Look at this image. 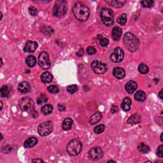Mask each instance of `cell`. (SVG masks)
<instances>
[{
	"mask_svg": "<svg viewBox=\"0 0 163 163\" xmlns=\"http://www.w3.org/2000/svg\"><path fill=\"white\" fill-rule=\"evenodd\" d=\"M123 41L126 48L130 52H135L138 49L140 41L138 38L131 32H126L124 34Z\"/></svg>",
	"mask_w": 163,
	"mask_h": 163,
	"instance_id": "cell-2",
	"label": "cell"
},
{
	"mask_svg": "<svg viewBox=\"0 0 163 163\" xmlns=\"http://www.w3.org/2000/svg\"><path fill=\"white\" fill-rule=\"evenodd\" d=\"M117 21L121 26L125 25V24L127 22L126 14H121L120 16H118V17L117 18Z\"/></svg>",
	"mask_w": 163,
	"mask_h": 163,
	"instance_id": "cell-29",
	"label": "cell"
},
{
	"mask_svg": "<svg viewBox=\"0 0 163 163\" xmlns=\"http://www.w3.org/2000/svg\"><path fill=\"white\" fill-rule=\"evenodd\" d=\"M141 5H142V7H143L145 8H151L153 7L154 2L152 0H145V1H141Z\"/></svg>",
	"mask_w": 163,
	"mask_h": 163,
	"instance_id": "cell-31",
	"label": "cell"
},
{
	"mask_svg": "<svg viewBox=\"0 0 163 163\" xmlns=\"http://www.w3.org/2000/svg\"><path fill=\"white\" fill-rule=\"evenodd\" d=\"M98 38L99 40L100 45L102 47H106L108 45L109 40L105 37H103L101 35H98Z\"/></svg>",
	"mask_w": 163,
	"mask_h": 163,
	"instance_id": "cell-32",
	"label": "cell"
},
{
	"mask_svg": "<svg viewBox=\"0 0 163 163\" xmlns=\"http://www.w3.org/2000/svg\"><path fill=\"white\" fill-rule=\"evenodd\" d=\"M41 113L45 115H48L52 114L53 111V106L50 105H46L43 106L41 109Z\"/></svg>",
	"mask_w": 163,
	"mask_h": 163,
	"instance_id": "cell-26",
	"label": "cell"
},
{
	"mask_svg": "<svg viewBox=\"0 0 163 163\" xmlns=\"http://www.w3.org/2000/svg\"><path fill=\"white\" fill-rule=\"evenodd\" d=\"M161 141L162 142L163 141V140H162V133H161Z\"/></svg>",
	"mask_w": 163,
	"mask_h": 163,
	"instance_id": "cell-46",
	"label": "cell"
},
{
	"mask_svg": "<svg viewBox=\"0 0 163 163\" xmlns=\"http://www.w3.org/2000/svg\"><path fill=\"white\" fill-rule=\"evenodd\" d=\"M103 156V151L100 147H94L91 149L88 152V157L93 161H97Z\"/></svg>",
	"mask_w": 163,
	"mask_h": 163,
	"instance_id": "cell-10",
	"label": "cell"
},
{
	"mask_svg": "<svg viewBox=\"0 0 163 163\" xmlns=\"http://www.w3.org/2000/svg\"><path fill=\"white\" fill-rule=\"evenodd\" d=\"M108 4L115 8H120L125 4L126 1H120V0H112V1H106Z\"/></svg>",
	"mask_w": 163,
	"mask_h": 163,
	"instance_id": "cell-22",
	"label": "cell"
},
{
	"mask_svg": "<svg viewBox=\"0 0 163 163\" xmlns=\"http://www.w3.org/2000/svg\"><path fill=\"white\" fill-rule=\"evenodd\" d=\"M87 54L89 55H94L96 53V50L95 49V48H94L93 47L90 46L87 49Z\"/></svg>",
	"mask_w": 163,
	"mask_h": 163,
	"instance_id": "cell-38",
	"label": "cell"
},
{
	"mask_svg": "<svg viewBox=\"0 0 163 163\" xmlns=\"http://www.w3.org/2000/svg\"><path fill=\"white\" fill-rule=\"evenodd\" d=\"M38 63L43 70L49 69L50 66V61L49 54L46 52H41L38 56Z\"/></svg>",
	"mask_w": 163,
	"mask_h": 163,
	"instance_id": "cell-9",
	"label": "cell"
},
{
	"mask_svg": "<svg viewBox=\"0 0 163 163\" xmlns=\"http://www.w3.org/2000/svg\"><path fill=\"white\" fill-rule=\"evenodd\" d=\"M74 16L80 21H85L90 15V10L86 5L82 2L75 3L73 8Z\"/></svg>",
	"mask_w": 163,
	"mask_h": 163,
	"instance_id": "cell-1",
	"label": "cell"
},
{
	"mask_svg": "<svg viewBox=\"0 0 163 163\" xmlns=\"http://www.w3.org/2000/svg\"><path fill=\"white\" fill-rule=\"evenodd\" d=\"M73 125V120L70 118H66L63 120V124H62V127L64 131H68L72 129Z\"/></svg>",
	"mask_w": 163,
	"mask_h": 163,
	"instance_id": "cell-21",
	"label": "cell"
},
{
	"mask_svg": "<svg viewBox=\"0 0 163 163\" xmlns=\"http://www.w3.org/2000/svg\"><path fill=\"white\" fill-rule=\"evenodd\" d=\"M124 52L120 47H116L110 55V59L114 63H120L124 59Z\"/></svg>",
	"mask_w": 163,
	"mask_h": 163,
	"instance_id": "cell-11",
	"label": "cell"
},
{
	"mask_svg": "<svg viewBox=\"0 0 163 163\" xmlns=\"http://www.w3.org/2000/svg\"><path fill=\"white\" fill-rule=\"evenodd\" d=\"M19 107L24 112H31L33 110L34 103L33 100L29 97H23L19 101Z\"/></svg>",
	"mask_w": 163,
	"mask_h": 163,
	"instance_id": "cell-6",
	"label": "cell"
},
{
	"mask_svg": "<svg viewBox=\"0 0 163 163\" xmlns=\"http://www.w3.org/2000/svg\"><path fill=\"white\" fill-rule=\"evenodd\" d=\"M131 104H132L131 99H130L129 97H125L123 100L122 104H121V108H122L124 111L127 112L131 109Z\"/></svg>",
	"mask_w": 163,
	"mask_h": 163,
	"instance_id": "cell-20",
	"label": "cell"
},
{
	"mask_svg": "<svg viewBox=\"0 0 163 163\" xmlns=\"http://www.w3.org/2000/svg\"><path fill=\"white\" fill-rule=\"evenodd\" d=\"M159 97H160V98H161V99L163 98V96H162V89L159 92Z\"/></svg>",
	"mask_w": 163,
	"mask_h": 163,
	"instance_id": "cell-44",
	"label": "cell"
},
{
	"mask_svg": "<svg viewBox=\"0 0 163 163\" xmlns=\"http://www.w3.org/2000/svg\"><path fill=\"white\" fill-rule=\"evenodd\" d=\"M0 103H1V108H0V110H2V108H3V103H2V101H0Z\"/></svg>",
	"mask_w": 163,
	"mask_h": 163,
	"instance_id": "cell-45",
	"label": "cell"
},
{
	"mask_svg": "<svg viewBox=\"0 0 163 163\" xmlns=\"http://www.w3.org/2000/svg\"><path fill=\"white\" fill-rule=\"evenodd\" d=\"M26 63L29 67H30V68L34 67L37 64L36 57H34L33 55H29L27 58H26Z\"/></svg>",
	"mask_w": 163,
	"mask_h": 163,
	"instance_id": "cell-25",
	"label": "cell"
},
{
	"mask_svg": "<svg viewBox=\"0 0 163 163\" xmlns=\"http://www.w3.org/2000/svg\"><path fill=\"white\" fill-rule=\"evenodd\" d=\"M76 54L78 56H82L84 55V50H83V49H80L79 51L76 53Z\"/></svg>",
	"mask_w": 163,
	"mask_h": 163,
	"instance_id": "cell-42",
	"label": "cell"
},
{
	"mask_svg": "<svg viewBox=\"0 0 163 163\" xmlns=\"http://www.w3.org/2000/svg\"><path fill=\"white\" fill-rule=\"evenodd\" d=\"M137 87V83L133 80L129 81L125 85V89L129 94H133L136 90Z\"/></svg>",
	"mask_w": 163,
	"mask_h": 163,
	"instance_id": "cell-13",
	"label": "cell"
},
{
	"mask_svg": "<svg viewBox=\"0 0 163 163\" xmlns=\"http://www.w3.org/2000/svg\"><path fill=\"white\" fill-rule=\"evenodd\" d=\"M141 121L140 116L138 114H134L130 117L127 120V123L129 124H136L140 123Z\"/></svg>",
	"mask_w": 163,
	"mask_h": 163,
	"instance_id": "cell-24",
	"label": "cell"
},
{
	"mask_svg": "<svg viewBox=\"0 0 163 163\" xmlns=\"http://www.w3.org/2000/svg\"><path fill=\"white\" fill-rule=\"evenodd\" d=\"M91 68L94 73L97 74H104L108 70L107 65L99 61H94L91 63Z\"/></svg>",
	"mask_w": 163,
	"mask_h": 163,
	"instance_id": "cell-8",
	"label": "cell"
},
{
	"mask_svg": "<svg viewBox=\"0 0 163 163\" xmlns=\"http://www.w3.org/2000/svg\"><path fill=\"white\" fill-rule=\"evenodd\" d=\"M29 12L32 16H37L38 15V10L34 7H31L29 8Z\"/></svg>",
	"mask_w": 163,
	"mask_h": 163,
	"instance_id": "cell-37",
	"label": "cell"
},
{
	"mask_svg": "<svg viewBox=\"0 0 163 163\" xmlns=\"http://www.w3.org/2000/svg\"><path fill=\"white\" fill-rule=\"evenodd\" d=\"M53 124L51 121H47L40 124L38 127V133L40 136H45L50 135L53 131Z\"/></svg>",
	"mask_w": 163,
	"mask_h": 163,
	"instance_id": "cell-7",
	"label": "cell"
},
{
	"mask_svg": "<svg viewBox=\"0 0 163 163\" xmlns=\"http://www.w3.org/2000/svg\"><path fill=\"white\" fill-rule=\"evenodd\" d=\"M113 75L117 79H122L125 76V70L120 67H115L113 70Z\"/></svg>",
	"mask_w": 163,
	"mask_h": 163,
	"instance_id": "cell-15",
	"label": "cell"
},
{
	"mask_svg": "<svg viewBox=\"0 0 163 163\" xmlns=\"http://www.w3.org/2000/svg\"><path fill=\"white\" fill-rule=\"evenodd\" d=\"M105 125H103V124H99V125L94 127V131L96 133H97V134H100V133H102L105 131Z\"/></svg>",
	"mask_w": 163,
	"mask_h": 163,
	"instance_id": "cell-33",
	"label": "cell"
},
{
	"mask_svg": "<svg viewBox=\"0 0 163 163\" xmlns=\"http://www.w3.org/2000/svg\"><path fill=\"white\" fill-rule=\"evenodd\" d=\"M66 150L68 154L72 156H78L82 150V144L76 139H74L68 143Z\"/></svg>",
	"mask_w": 163,
	"mask_h": 163,
	"instance_id": "cell-4",
	"label": "cell"
},
{
	"mask_svg": "<svg viewBox=\"0 0 163 163\" xmlns=\"http://www.w3.org/2000/svg\"><path fill=\"white\" fill-rule=\"evenodd\" d=\"M38 143V139L35 137H30L28 138L24 142V146L26 149H29V148L33 147L34 145H36Z\"/></svg>",
	"mask_w": 163,
	"mask_h": 163,
	"instance_id": "cell-19",
	"label": "cell"
},
{
	"mask_svg": "<svg viewBox=\"0 0 163 163\" xmlns=\"http://www.w3.org/2000/svg\"><path fill=\"white\" fill-rule=\"evenodd\" d=\"M48 91L50 93L57 94L59 92V88L56 85H50L48 87Z\"/></svg>",
	"mask_w": 163,
	"mask_h": 163,
	"instance_id": "cell-36",
	"label": "cell"
},
{
	"mask_svg": "<svg viewBox=\"0 0 163 163\" xmlns=\"http://www.w3.org/2000/svg\"><path fill=\"white\" fill-rule=\"evenodd\" d=\"M138 149L139 150V152H140L141 153L143 154H147L150 151L149 147L146 144H145L144 143H141L140 144H139V145L138 146Z\"/></svg>",
	"mask_w": 163,
	"mask_h": 163,
	"instance_id": "cell-27",
	"label": "cell"
},
{
	"mask_svg": "<svg viewBox=\"0 0 163 163\" xmlns=\"http://www.w3.org/2000/svg\"><path fill=\"white\" fill-rule=\"evenodd\" d=\"M38 47V43L34 41H28L24 47V51L26 52H34Z\"/></svg>",
	"mask_w": 163,
	"mask_h": 163,
	"instance_id": "cell-12",
	"label": "cell"
},
{
	"mask_svg": "<svg viewBox=\"0 0 163 163\" xmlns=\"http://www.w3.org/2000/svg\"><path fill=\"white\" fill-rule=\"evenodd\" d=\"M18 89L21 93H28L31 91V85L28 82L24 81L19 84Z\"/></svg>",
	"mask_w": 163,
	"mask_h": 163,
	"instance_id": "cell-16",
	"label": "cell"
},
{
	"mask_svg": "<svg viewBox=\"0 0 163 163\" xmlns=\"http://www.w3.org/2000/svg\"><path fill=\"white\" fill-rule=\"evenodd\" d=\"M138 71L142 74H146L149 71V68L148 67L146 64L141 63L138 66Z\"/></svg>",
	"mask_w": 163,
	"mask_h": 163,
	"instance_id": "cell-30",
	"label": "cell"
},
{
	"mask_svg": "<svg viewBox=\"0 0 163 163\" xmlns=\"http://www.w3.org/2000/svg\"><path fill=\"white\" fill-rule=\"evenodd\" d=\"M77 90H78V86L75 84L69 85V86H68L67 87V91L68 93L70 94H74L76 93Z\"/></svg>",
	"mask_w": 163,
	"mask_h": 163,
	"instance_id": "cell-34",
	"label": "cell"
},
{
	"mask_svg": "<svg viewBox=\"0 0 163 163\" xmlns=\"http://www.w3.org/2000/svg\"><path fill=\"white\" fill-rule=\"evenodd\" d=\"M41 80L44 84H49L51 83L53 80V76L49 72H43L41 75Z\"/></svg>",
	"mask_w": 163,
	"mask_h": 163,
	"instance_id": "cell-18",
	"label": "cell"
},
{
	"mask_svg": "<svg viewBox=\"0 0 163 163\" xmlns=\"http://www.w3.org/2000/svg\"><path fill=\"white\" fill-rule=\"evenodd\" d=\"M0 92H1V96L2 97H8L10 95V90L7 85H3L1 88Z\"/></svg>",
	"mask_w": 163,
	"mask_h": 163,
	"instance_id": "cell-28",
	"label": "cell"
},
{
	"mask_svg": "<svg viewBox=\"0 0 163 163\" xmlns=\"http://www.w3.org/2000/svg\"><path fill=\"white\" fill-rule=\"evenodd\" d=\"M47 97L45 94H41V95L38 97V99H37V103L38 105H40V104H42V103H45L47 101Z\"/></svg>",
	"mask_w": 163,
	"mask_h": 163,
	"instance_id": "cell-35",
	"label": "cell"
},
{
	"mask_svg": "<svg viewBox=\"0 0 163 163\" xmlns=\"http://www.w3.org/2000/svg\"><path fill=\"white\" fill-rule=\"evenodd\" d=\"M135 99L138 101L143 102L146 99V94L143 91H138L135 94Z\"/></svg>",
	"mask_w": 163,
	"mask_h": 163,
	"instance_id": "cell-23",
	"label": "cell"
},
{
	"mask_svg": "<svg viewBox=\"0 0 163 163\" xmlns=\"http://www.w3.org/2000/svg\"><path fill=\"white\" fill-rule=\"evenodd\" d=\"M122 34V29L119 27H114L112 31V38L115 41H118L121 38Z\"/></svg>",
	"mask_w": 163,
	"mask_h": 163,
	"instance_id": "cell-14",
	"label": "cell"
},
{
	"mask_svg": "<svg viewBox=\"0 0 163 163\" xmlns=\"http://www.w3.org/2000/svg\"><path fill=\"white\" fill-rule=\"evenodd\" d=\"M102 118V114L99 112H96L89 118V123L92 125L99 122Z\"/></svg>",
	"mask_w": 163,
	"mask_h": 163,
	"instance_id": "cell-17",
	"label": "cell"
},
{
	"mask_svg": "<svg viewBox=\"0 0 163 163\" xmlns=\"http://www.w3.org/2000/svg\"><path fill=\"white\" fill-rule=\"evenodd\" d=\"M1 66H3V60H2V59H1Z\"/></svg>",
	"mask_w": 163,
	"mask_h": 163,
	"instance_id": "cell-48",
	"label": "cell"
},
{
	"mask_svg": "<svg viewBox=\"0 0 163 163\" xmlns=\"http://www.w3.org/2000/svg\"><path fill=\"white\" fill-rule=\"evenodd\" d=\"M43 162L44 161L41 159H36L32 160V162Z\"/></svg>",
	"mask_w": 163,
	"mask_h": 163,
	"instance_id": "cell-43",
	"label": "cell"
},
{
	"mask_svg": "<svg viewBox=\"0 0 163 163\" xmlns=\"http://www.w3.org/2000/svg\"><path fill=\"white\" fill-rule=\"evenodd\" d=\"M58 109H59V111L63 112V111H64V110H65V106H64L63 105L59 104V105H58Z\"/></svg>",
	"mask_w": 163,
	"mask_h": 163,
	"instance_id": "cell-41",
	"label": "cell"
},
{
	"mask_svg": "<svg viewBox=\"0 0 163 163\" xmlns=\"http://www.w3.org/2000/svg\"><path fill=\"white\" fill-rule=\"evenodd\" d=\"M101 18L106 26H112L114 21V11L108 8H103L101 10Z\"/></svg>",
	"mask_w": 163,
	"mask_h": 163,
	"instance_id": "cell-5",
	"label": "cell"
},
{
	"mask_svg": "<svg viewBox=\"0 0 163 163\" xmlns=\"http://www.w3.org/2000/svg\"><path fill=\"white\" fill-rule=\"evenodd\" d=\"M118 111V108L117 106H115V105H113L112 106V109H111V112L112 113H116V112Z\"/></svg>",
	"mask_w": 163,
	"mask_h": 163,
	"instance_id": "cell-40",
	"label": "cell"
},
{
	"mask_svg": "<svg viewBox=\"0 0 163 163\" xmlns=\"http://www.w3.org/2000/svg\"><path fill=\"white\" fill-rule=\"evenodd\" d=\"M157 153H158V156L159 158H162L163 157V145H160L158 147V151H157Z\"/></svg>",
	"mask_w": 163,
	"mask_h": 163,
	"instance_id": "cell-39",
	"label": "cell"
},
{
	"mask_svg": "<svg viewBox=\"0 0 163 163\" xmlns=\"http://www.w3.org/2000/svg\"><path fill=\"white\" fill-rule=\"evenodd\" d=\"M108 162H115L114 161H112V160H111V161H109Z\"/></svg>",
	"mask_w": 163,
	"mask_h": 163,
	"instance_id": "cell-47",
	"label": "cell"
},
{
	"mask_svg": "<svg viewBox=\"0 0 163 163\" xmlns=\"http://www.w3.org/2000/svg\"><path fill=\"white\" fill-rule=\"evenodd\" d=\"M67 1L64 0H59L55 2L53 8V15L58 18H63L67 13Z\"/></svg>",
	"mask_w": 163,
	"mask_h": 163,
	"instance_id": "cell-3",
	"label": "cell"
}]
</instances>
